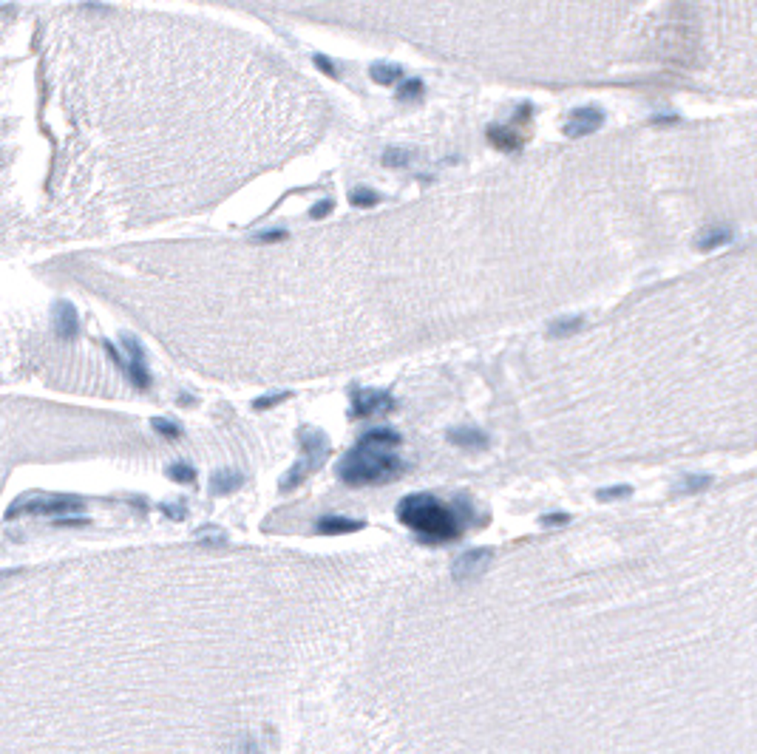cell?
<instances>
[{
  "label": "cell",
  "instance_id": "6da1fadb",
  "mask_svg": "<svg viewBox=\"0 0 757 754\" xmlns=\"http://www.w3.org/2000/svg\"><path fill=\"white\" fill-rule=\"evenodd\" d=\"M400 434L392 428H374L360 437V443L341 460L338 476L346 485H383L397 479L406 471V462L397 454Z\"/></svg>",
  "mask_w": 757,
  "mask_h": 754
},
{
  "label": "cell",
  "instance_id": "7a4b0ae2",
  "mask_svg": "<svg viewBox=\"0 0 757 754\" xmlns=\"http://www.w3.org/2000/svg\"><path fill=\"white\" fill-rule=\"evenodd\" d=\"M468 516L471 508L457 511L454 505H446L428 494H411L397 505V519L414 530L425 545H443L460 539Z\"/></svg>",
  "mask_w": 757,
  "mask_h": 754
},
{
  "label": "cell",
  "instance_id": "3957f363",
  "mask_svg": "<svg viewBox=\"0 0 757 754\" xmlns=\"http://www.w3.org/2000/svg\"><path fill=\"white\" fill-rule=\"evenodd\" d=\"M83 511L80 499H31V502H17L9 508V519L17 513L26 516H63V513H74Z\"/></svg>",
  "mask_w": 757,
  "mask_h": 754
},
{
  "label": "cell",
  "instance_id": "277c9868",
  "mask_svg": "<svg viewBox=\"0 0 757 754\" xmlns=\"http://www.w3.org/2000/svg\"><path fill=\"white\" fill-rule=\"evenodd\" d=\"M395 408V397L383 389H355L352 392V414L355 417H374Z\"/></svg>",
  "mask_w": 757,
  "mask_h": 754
},
{
  "label": "cell",
  "instance_id": "5b68a950",
  "mask_svg": "<svg viewBox=\"0 0 757 754\" xmlns=\"http://www.w3.org/2000/svg\"><path fill=\"white\" fill-rule=\"evenodd\" d=\"M491 559H494V550H491V548H474V550H465L462 556H457L451 573H454L457 581H474V578H479V576L485 573V567L491 564Z\"/></svg>",
  "mask_w": 757,
  "mask_h": 754
},
{
  "label": "cell",
  "instance_id": "8992f818",
  "mask_svg": "<svg viewBox=\"0 0 757 754\" xmlns=\"http://www.w3.org/2000/svg\"><path fill=\"white\" fill-rule=\"evenodd\" d=\"M604 125V114L599 111V108H579V111H573L567 117V122L562 125L565 136L570 139H579V136H590L593 131H599Z\"/></svg>",
  "mask_w": 757,
  "mask_h": 754
},
{
  "label": "cell",
  "instance_id": "52a82bcc",
  "mask_svg": "<svg viewBox=\"0 0 757 754\" xmlns=\"http://www.w3.org/2000/svg\"><path fill=\"white\" fill-rule=\"evenodd\" d=\"M125 349H128V355H131V360L125 363V371L131 374V380L139 386V389H148L150 386V371H148V366H145V357H142V349L134 343V338H128L125 335Z\"/></svg>",
  "mask_w": 757,
  "mask_h": 754
},
{
  "label": "cell",
  "instance_id": "ba28073f",
  "mask_svg": "<svg viewBox=\"0 0 757 754\" xmlns=\"http://www.w3.org/2000/svg\"><path fill=\"white\" fill-rule=\"evenodd\" d=\"M485 136H488V142H491L497 150H502V153H516V150H522V145H525V136L516 134V131L508 128V125H491L488 131H485Z\"/></svg>",
  "mask_w": 757,
  "mask_h": 754
},
{
  "label": "cell",
  "instance_id": "9c48e42d",
  "mask_svg": "<svg viewBox=\"0 0 757 754\" xmlns=\"http://www.w3.org/2000/svg\"><path fill=\"white\" fill-rule=\"evenodd\" d=\"M80 329V320H77V312L69 301H57L54 304V332L60 338H74Z\"/></svg>",
  "mask_w": 757,
  "mask_h": 754
},
{
  "label": "cell",
  "instance_id": "30bf717a",
  "mask_svg": "<svg viewBox=\"0 0 757 754\" xmlns=\"http://www.w3.org/2000/svg\"><path fill=\"white\" fill-rule=\"evenodd\" d=\"M448 443L457 448H465V451L488 448V437H485V431H479V428H454V431H448Z\"/></svg>",
  "mask_w": 757,
  "mask_h": 754
},
{
  "label": "cell",
  "instance_id": "8fae6325",
  "mask_svg": "<svg viewBox=\"0 0 757 754\" xmlns=\"http://www.w3.org/2000/svg\"><path fill=\"white\" fill-rule=\"evenodd\" d=\"M360 527H363V522H358V519H346V516H323V519H318V525H315V530H318V533H323V536L355 533V530H360Z\"/></svg>",
  "mask_w": 757,
  "mask_h": 754
},
{
  "label": "cell",
  "instance_id": "7c38bea8",
  "mask_svg": "<svg viewBox=\"0 0 757 754\" xmlns=\"http://www.w3.org/2000/svg\"><path fill=\"white\" fill-rule=\"evenodd\" d=\"M244 485V476L239 471H219L213 479H210V494L213 497H225V494H233Z\"/></svg>",
  "mask_w": 757,
  "mask_h": 754
},
{
  "label": "cell",
  "instance_id": "4fadbf2b",
  "mask_svg": "<svg viewBox=\"0 0 757 754\" xmlns=\"http://www.w3.org/2000/svg\"><path fill=\"white\" fill-rule=\"evenodd\" d=\"M735 239V230L726 227V225H718V227H707L698 239V250H718L723 244H729Z\"/></svg>",
  "mask_w": 757,
  "mask_h": 754
},
{
  "label": "cell",
  "instance_id": "5bb4252c",
  "mask_svg": "<svg viewBox=\"0 0 757 754\" xmlns=\"http://www.w3.org/2000/svg\"><path fill=\"white\" fill-rule=\"evenodd\" d=\"M369 74H372V80H374L377 85H395V83L403 77V69L377 63V66H372V69H369Z\"/></svg>",
  "mask_w": 757,
  "mask_h": 754
},
{
  "label": "cell",
  "instance_id": "9a60e30c",
  "mask_svg": "<svg viewBox=\"0 0 757 754\" xmlns=\"http://www.w3.org/2000/svg\"><path fill=\"white\" fill-rule=\"evenodd\" d=\"M581 318H556L551 327H548V335L551 338H567V335H573V332H579L581 329Z\"/></svg>",
  "mask_w": 757,
  "mask_h": 754
},
{
  "label": "cell",
  "instance_id": "2e32d148",
  "mask_svg": "<svg viewBox=\"0 0 757 754\" xmlns=\"http://www.w3.org/2000/svg\"><path fill=\"white\" fill-rule=\"evenodd\" d=\"M712 485V476L707 474H692V476H684L681 485H678V494H700V491H707Z\"/></svg>",
  "mask_w": 757,
  "mask_h": 754
},
{
  "label": "cell",
  "instance_id": "e0dca14e",
  "mask_svg": "<svg viewBox=\"0 0 757 754\" xmlns=\"http://www.w3.org/2000/svg\"><path fill=\"white\" fill-rule=\"evenodd\" d=\"M349 201H352L355 207H372V204L381 201V193H374L372 187H355V190L349 193Z\"/></svg>",
  "mask_w": 757,
  "mask_h": 754
},
{
  "label": "cell",
  "instance_id": "ac0fdd59",
  "mask_svg": "<svg viewBox=\"0 0 757 754\" xmlns=\"http://www.w3.org/2000/svg\"><path fill=\"white\" fill-rule=\"evenodd\" d=\"M423 91H425V85H423L420 80H406V83L397 88V99H400V102H414V99L423 97Z\"/></svg>",
  "mask_w": 757,
  "mask_h": 754
},
{
  "label": "cell",
  "instance_id": "d6986e66",
  "mask_svg": "<svg viewBox=\"0 0 757 754\" xmlns=\"http://www.w3.org/2000/svg\"><path fill=\"white\" fill-rule=\"evenodd\" d=\"M627 497H632L630 485H613V488H602L596 494V499H602V502H616V499H627Z\"/></svg>",
  "mask_w": 757,
  "mask_h": 754
},
{
  "label": "cell",
  "instance_id": "ffe728a7",
  "mask_svg": "<svg viewBox=\"0 0 757 754\" xmlns=\"http://www.w3.org/2000/svg\"><path fill=\"white\" fill-rule=\"evenodd\" d=\"M409 150H403V148H389L386 153H383V165L386 168H406L409 165Z\"/></svg>",
  "mask_w": 757,
  "mask_h": 754
},
{
  "label": "cell",
  "instance_id": "44dd1931",
  "mask_svg": "<svg viewBox=\"0 0 757 754\" xmlns=\"http://www.w3.org/2000/svg\"><path fill=\"white\" fill-rule=\"evenodd\" d=\"M168 474H171L176 482H193V476H196V474H193V468H190V465H182V462L171 465V468H168Z\"/></svg>",
  "mask_w": 757,
  "mask_h": 754
},
{
  "label": "cell",
  "instance_id": "7402d4cb",
  "mask_svg": "<svg viewBox=\"0 0 757 754\" xmlns=\"http://www.w3.org/2000/svg\"><path fill=\"white\" fill-rule=\"evenodd\" d=\"M153 428H156V431H162V434L171 437V440H176V437H179V425H176V422H171V420H165V417H162V420H153Z\"/></svg>",
  "mask_w": 757,
  "mask_h": 754
},
{
  "label": "cell",
  "instance_id": "603a6c76",
  "mask_svg": "<svg viewBox=\"0 0 757 754\" xmlns=\"http://www.w3.org/2000/svg\"><path fill=\"white\" fill-rule=\"evenodd\" d=\"M290 394L287 392H281V394H267V397H258L255 400V408L258 411H264V408H269V406H278V403H284Z\"/></svg>",
  "mask_w": 757,
  "mask_h": 754
},
{
  "label": "cell",
  "instance_id": "cb8c5ba5",
  "mask_svg": "<svg viewBox=\"0 0 757 754\" xmlns=\"http://www.w3.org/2000/svg\"><path fill=\"white\" fill-rule=\"evenodd\" d=\"M539 522H542L545 527H562V525H567V522H570V516H567V513H545V516L539 519Z\"/></svg>",
  "mask_w": 757,
  "mask_h": 754
},
{
  "label": "cell",
  "instance_id": "d4e9b609",
  "mask_svg": "<svg viewBox=\"0 0 757 754\" xmlns=\"http://www.w3.org/2000/svg\"><path fill=\"white\" fill-rule=\"evenodd\" d=\"M315 66H320V71H323V74H330V77H338V71H335L332 60H327V57H323V54H315Z\"/></svg>",
  "mask_w": 757,
  "mask_h": 754
},
{
  "label": "cell",
  "instance_id": "484cf974",
  "mask_svg": "<svg viewBox=\"0 0 757 754\" xmlns=\"http://www.w3.org/2000/svg\"><path fill=\"white\" fill-rule=\"evenodd\" d=\"M332 213V201H320V207H312V219H323Z\"/></svg>",
  "mask_w": 757,
  "mask_h": 754
},
{
  "label": "cell",
  "instance_id": "4316f807",
  "mask_svg": "<svg viewBox=\"0 0 757 754\" xmlns=\"http://www.w3.org/2000/svg\"><path fill=\"white\" fill-rule=\"evenodd\" d=\"M239 754H261V751H258V746H255L253 740H244V743H241V751H239Z\"/></svg>",
  "mask_w": 757,
  "mask_h": 754
},
{
  "label": "cell",
  "instance_id": "83f0119b",
  "mask_svg": "<svg viewBox=\"0 0 757 754\" xmlns=\"http://www.w3.org/2000/svg\"><path fill=\"white\" fill-rule=\"evenodd\" d=\"M284 236H287V233H281V230H278V233H264L261 241H264V244H269V241H281Z\"/></svg>",
  "mask_w": 757,
  "mask_h": 754
}]
</instances>
